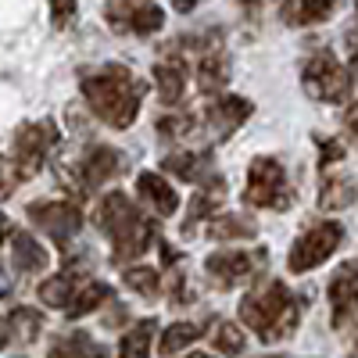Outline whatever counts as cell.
Segmentation results:
<instances>
[{"label": "cell", "mask_w": 358, "mask_h": 358, "mask_svg": "<svg viewBox=\"0 0 358 358\" xmlns=\"http://www.w3.org/2000/svg\"><path fill=\"white\" fill-rule=\"evenodd\" d=\"M341 241H344V226L341 222H319V226H312L308 233L297 236V244L287 255L290 273H308V268L322 265L341 248Z\"/></svg>", "instance_id": "cell-8"}, {"label": "cell", "mask_w": 358, "mask_h": 358, "mask_svg": "<svg viewBox=\"0 0 358 358\" xmlns=\"http://www.w3.org/2000/svg\"><path fill=\"white\" fill-rule=\"evenodd\" d=\"M29 219L33 226H40L57 248H69L72 236L83 229V215L76 204H65V201H43V204H29Z\"/></svg>", "instance_id": "cell-10"}, {"label": "cell", "mask_w": 358, "mask_h": 358, "mask_svg": "<svg viewBox=\"0 0 358 358\" xmlns=\"http://www.w3.org/2000/svg\"><path fill=\"white\" fill-rule=\"evenodd\" d=\"M212 344L222 355H236V351H244V330H241V326H233V322H219L215 334H212Z\"/></svg>", "instance_id": "cell-28"}, {"label": "cell", "mask_w": 358, "mask_h": 358, "mask_svg": "<svg viewBox=\"0 0 358 358\" xmlns=\"http://www.w3.org/2000/svg\"><path fill=\"white\" fill-rule=\"evenodd\" d=\"M83 290V273L79 268H65L62 276H50V280H43V287H40V297L50 305V308H69L72 301H76V294Z\"/></svg>", "instance_id": "cell-17"}, {"label": "cell", "mask_w": 358, "mask_h": 358, "mask_svg": "<svg viewBox=\"0 0 358 358\" xmlns=\"http://www.w3.org/2000/svg\"><path fill=\"white\" fill-rule=\"evenodd\" d=\"M155 83H158V97L162 104H179L187 86V69L179 62H158L155 65Z\"/></svg>", "instance_id": "cell-19"}, {"label": "cell", "mask_w": 358, "mask_h": 358, "mask_svg": "<svg viewBox=\"0 0 358 358\" xmlns=\"http://www.w3.org/2000/svg\"><path fill=\"white\" fill-rule=\"evenodd\" d=\"M355 201V183L351 179H326L322 190H319V208L322 212H341V208H348Z\"/></svg>", "instance_id": "cell-24"}, {"label": "cell", "mask_w": 358, "mask_h": 358, "mask_svg": "<svg viewBox=\"0 0 358 358\" xmlns=\"http://www.w3.org/2000/svg\"><path fill=\"white\" fill-rule=\"evenodd\" d=\"M162 140H179V136H187L194 129V118L190 115H176V118H162V122L155 126Z\"/></svg>", "instance_id": "cell-30"}, {"label": "cell", "mask_w": 358, "mask_h": 358, "mask_svg": "<svg viewBox=\"0 0 358 358\" xmlns=\"http://www.w3.org/2000/svg\"><path fill=\"white\" fill-rule=\"evenodd\" d=\"M244 8H251V11H258V8H265V0H241Z\"/></svg>", "instance_id": "cell-38"}, {"label": "cell", "mask_w": 358, "mask_h": 358, "mask_svg": "<svg viewBox=\"0 0 358 358\" xmlns=\"http://www.w3.org/2000/svg\"><path fill=\"white\" fill-rule=\"evenodd\" d=\"M11 251H15V268L18 273H47L50 255L47 248L29 233H11Z\"/></svg>", "instance_id": "cell-18"}, {"label": "cell", "mask_w": 358, "mask_h": 358, "mask_svg": "<svg viewBox=\"0 0 358 358\" xmlns=\"http://www.w3.org/2000/svg\"><path fill=\"white\" fill-rule=\"evenodd\" d=\"M301 86L319 104H341V101H348L351 76L337 65L334 54H315V57H308V65L301 72Z\"/></svg>", "instance_id": "cell-7"}, {"label": "cell", "mask_w": 358, "mask_h": 358, "mask_svg": "<svg viewBox=\"0 0 358 358\" xmlns=\"http://www.w3.org/2000/svg\"><path fill=\"white\" fill-rule=\"evenodd\" d=\"M108 301H111V287H108V283H97V280H86L83 290L76 294V301H72L65 312H69V319H83V315L97 312V308L108 305Z\"/></svg>", "instance_id": "cell-21"}, {"label": "cell", "mask_w": 358, "mask_h": 358, "mask_svg": "<svg viewBox=\"0 0 358 358\" xmlns=\"http://www.w3.org/2000/svg\"><path fill=\"white\" fill-rule=\"evenodd\" d=\"M50 351H54V355H65V351H86V355H97L101 348H97L94 341H90L86 334H76V337H69V341H57Z\"/></svg>", "instance_id": "cell-31"}, {"label": "cell", "mask_w": 358, "mask_h": 358, "mask_svg": "<svg viewBox=\"0 0 358 358\" xmlns=\"http://www.w3.org/2000/svg\"><path fill=\"white\" fill-rule=\"evenodd\" d=\"M241 319L265 344H276V341H283L297 330L301 301H297L280 280H265L241 301Z\"/></svg>", "instance_id": "cell-2"}, {"label": "cell", "mask_w": 358, "mask_h": 358, "mask_svg": "<svg viewBox=\"0 0 358 358\" xmlns=\"http://www.w3.org/2000/svg\"><path fill=\"white\" fill-rule=\"evenodd\" d=\"M0 190H4V158H0Z\"/></svg>", "instance_id": "cell-40"}, {"label": "cell", "mask_w": 358, "mask_h": 358, "mask_svg": "<svg viewBox=\"0 0 358 358\" xmlns=\"http://www.w3.org/2000/svg\"><path fill=\"white\" fill-rule=\"evenodd\" d=\"M11 287H15V283H11V276L4 273V265H0V301H4V297L11 294Z\"/></svg>", "instance_id": "cell-35"}, {"label": "cell", "mask_w": 358, "mask_h": 358, "mask_svg": "<svg viewBox=\"0 0 358 358\" xmlns=\"http://www.w3.org/2000/svg\"><path fill=\"white\" fill-rule=\"evenodd\" d=\"M226 201V183H222V176H208L201 179V187L197 194L190 197V208H187V222H183V236L194 233V226L208 215H215V208Z\"/></svg>", "instance_id": "cell-15"}, {"label": "cell", "mask_w": 358, "mask_h": 358, "mask_svg": "<svg viewBox=\"0 0 358 358\" xmlns=\"http://www.w3.org/2000/svg\"><path fill=\"white\" fill-rule=\"evenodd\" d=\"M197 4H201V0H172V8H176V11H183V15H187V11H194Z\"/></svg>", "instance_id": "cell-37"}, {"label": "cell", "mask_w": 358, "mask_h": 358, "mask_svg": "<svg viewBox=\"0 0 358 358\" xmlns=\"http://www.w3.org/2000/svg\"><path fill=\"white\" fill-rule=\"evenodd\" d=\"M43 334V315L36 308H15L0 319V348H25Z\"/></svg>", "instance_id": "cell-14"}, {"label": "cell", "mask_w": 358, "mask_h": 358, "mask_svg": "<svg viewBox=\"0 0 358 358\" xmlns=\"http://www.w3.org/2000/svg\"><path fill=\"white\" fill-rule=\"evenodd\" d=\"M97 226L108 233V241L115 244L111 255L115 262H133L140 258L158 236V222L151 215H143L140 208L126 194H108L97 208Z\"/></svg>", "instance_id": "cell-3"}, {"label": "cell", "mask_w": 358, "mask_h": 358, "mask_svg": "<svg viewBox=\"0 0 358 358\" xmlns=\"http://www.w3.org/2000/svg\"><path fill=\"white\" fill-rule=\"evenodd\" d=\"M136 190H140V197L155 208V215L158 219H165V215H176V208H179V197H176V190L165 183V179L158 176V172H140V179H136Z\"/></svg>", "instance_id": "cell-16"}, {"label": "cell", "mask_w": 358, "mask_h": 358, "mask_svg": "<svg viewBox=\"0 0 358 358\" xmlns=\"http://www.w3.org/2000/svg\"><path fill=\"white\" fill-rule=\"evenodd\" d=\"M244 201L255 208H273L283 212L294 201V190L287 183V169L276 158H255L248 169V187H244Z\"/></svg>", "instance_id": "cell-5"}, {"label": "cell", "mask_w": 358, "mask_h": 358, "mask_svg": "<svg viewBox=\"0 0 358 358\" xmlns=\"http://www.w3.org/2000/svg\"><path fill=\"white\" fill-rule=\"evenodd\" d=\"M83 97L101 115V122L111 129H129L140 115L143 83L122 65H104L83 76Z\"/></svg>", "instance_id": "cell-1"}, {"label": "cell", "mask_w": 358, "mask_h": 358, "mask_svg": "<svg viewBox=\"0 0 358 358\" xmlns=\"http://www.w3.org/2000/svg\"><path fill=\"white\" fill-rule=\"evenodd\" d=\"M208 233L215 241H244V236L258 233V226H255V219H244V215H215L208 222Z\"/></svg>", "instance_id": "cell-23"}, {"label": "cell", "mask_w": 358, "mask_h": 358, "mask_svg": "<svg viewBox=\"0 0 358 358\" xmlns=\"http://www.w3.org/2000/svg\"><path fill=\"white\" fill-rule=\"evenodd\" d=\"M344 126H348V133L358 140V104H351V108H348V115H344Z\"/></svg>", "instance_id": "cell-34"}, {"label": "cell", "mask_w": 358, "mask_h": 358, "mask_svg": "<svg viewBox=\"0 0 358 358\" xmlns=\"http://www.w3.org/2000/svg\"><path fill=\"white\" fill-rule=\"evenodd\" d=\"M104 15L115 33H133V36H151L165 22L155 0H108Z\"/></svg>", "instance_id": "cell-9"}, {"label": "cell", "mask_w": 358, "mask_h": 358, "mask_svg": "<svg viewBox=\"0 0 358 358\" xmlns=\"http://www.w3.org/2000/svg\"><path fill=\"white\" fill-rule=\"evenodd\" d=\"M337 8V0H297V8H294V22H322L326 15H330Z\"/></svg>", "instance_id": "cell-29"}, {"label": "cell", "mask_w": 358, "mask_h": 358, "mask_svg": "<svg viewBox=\"0 0 358 358\" xmlns=\"http://www.w3.org/2000/svg\"><path fill=\"white\" fill-rule=\"evenodd\" d=\"M122 280H126L129 290H136V294H143V297H158V290H162V276H158V268H151V265H133V268H126Z\"/></svg>", "instance_id": "cell-26"}, {"label": "cell", "mask_w": 358, "mask_h": 358, "mask_svg": "<svg viewBox=\"0 0 358 358\" xmlns=\"http://www.w3.org/2000/svg\"><path fill=\"white\" fill-rule=\"evenodd\" d=\"M262 262H265V251H255V255H248V251H219V255H212L204 262V268H208V280H212L219 290H233V287L248 283L258 273Z\"/></svg>", "instance_id": "cell-11"}, {"label": "cell", "mask_w": 358, "mask_h": 358, "mask_svg": "<svg viewBox=\"0 0 358 358\" xmlns=\"http://www.w3.org/2000/svg\"><path fill=\"white\" fill-rule=\"evenodd\" d=\"M226 83H229V62H226V54L208 50L201 57V65H197V86H201V94H219Z\"/></svg>", "instance_id": "cell-20"}, {"label": "cell", "mask_w": 358, "mask_h": 358, "mask_svg": "<svg viewBox=\"0 0 358 358\" xmlns=\"http://www.w3.org/2000/svg\"><path fill=\"white\" fill-rule=\"evenodd\" d=\"M330 308H334V326H344L351 315H358V262H344L334 273Z\"/></svg>", "instance_id": "cell-13"}, {"label": "cell", "mask_w": 358, "mask_h": 358, "mask_svg": "<svg viewBox=\"0 0 358 358\" xmlns=\"http://www.w3.org/2000/svg\"><path fill=\"white\" fill-rule=\"evenodd\" d=\"M57 143V126L50 122V118H40V122H25L15 129L11 136V147H15V179H33L47 155L54 151Z\"/></svg>", "instance_id": "cell-6"}, {"label": "cell", "mask_w": 358, "mask_h": 358, "mask_svg": "<svg viewBox=\"0 0 358 358\" xmlns=\"http://www.w3.org/2000/svg\"><path fill=\"white\" fill-rule=\"evenodd\" d=\"M251 101L244 97H219L204 108V126H208V136L212 140H229L236 129L244 126V118L251 115Z\"/></svg>", "instance_id": "cell-12"}, {"label": "cell", "mask_w": 358, "mask_h": 358, "mask_svg": "<svg viewBox=\"0 0 358 358\" xmlns=\"http://www.w3.org/2000/svg\"><path fill=\"white\" fill-rule=\"evenodd\" d=\"M319 151H322V158H319V162H322V169L344 158V147H341L337 140H319Z\"/></svg>", "instance_id": "cell-33"}, {"label": "cell", "mask_w": 358, "mask_h": 358, "mask_svg": "<svg viewBox=\"0 0 358 358\" xmlns=\"http://www.w3.org/2000/svg\"><path fill=\"white\" fill-rule=\"evenodd\" d=\"M118 172H122V155H118L115 147H104V143L86 147L83 158H76L72 165H62V169H57L65 190H69V194L76 190V197H86L94 187H101V183H108V179H115Z\"/></svg>", "instance_id": "cell-4"}, {"label": "cell", "mask_w": 358, "mask_h": 358, "mask_svg": "<svg viewBox=\"0 0 358 358\" xmlns=\"http://www.w3.org/2000/svg\"><path fill=\"white\" fill-rule=\"evenodd\" d=\"M351 76L358 79V47H355V54H351Z\"/></svg>", "instance_id": "cell-39"}, {"label": "cell", "mask_w": 358, "mask_h": 358, "mask_svg": "<svg viewBox=\"0 0 358 358\" xmlns=\"http://www.w3.org/2000/svg\"><path fill=\"white\" fill-rule=\"evenodd\" d=\"M165 169L172 172V176H179V179H187V183H201V179H208L212 172V165H208V155H169L165 158Z\"/></svg>", "instance_id": "cell-22"}, {"label": "cell", "mask_w": 358, "mask_h": 358, "mask_svg": "<svg viewBox=\"0 0 358 358\" xmlns=\"http://www.w3.org/2000/svg\"><path fill=\"white\" fill-rule=\"evenodd\" d=\"M155 330H158V322H155V319H143V322H136L133 330L122 337L118 351H122V355H129V358H140V355H147V351H151V337H155Z\"/></svg>", "instance_id": "cell-25"}, {"label": "cell", "mask_w": 358, "mask_h": 358, "mask_svg": "<svg viewBox=\"0 0 358 358\" xmlns=\"http://www.w3.org/2000/svg\"><path fill=\"white\" fill-rule=\"evenodd\" d=\"M76 0H50V18H54V25L57 29H65V25H72L76 22Z\"/></svg>", "instance_id": "cell-32"}, {"label": "cell", "mask_w": 358, "mask_h": 358, "mask_svg": "<svg viewBox=\"0 0 358 358\" xmlns=\"http://www.w3.org/2000/svg\"><path fill=\"white\" fill-rule=\"evenodd\" d=\"M11 233H15V226H11V219H8L4 212H0V244H4V241H8V236H11Z\"/></svg>", "instance_id": "cell-36"}, {"label": "cell", "mask_w": 358, "mask_h": 358, "mask_svg": "<svg viewBox=\"0 0 358 358\" xmlns=\"http://www.w3.org/2000/svg\"><path fill=\"white\" fill-rule=\"evenodd\" d=\"M197 337H201V330H197L194 322H172L169 330L162 334V344H158V351H162V355H176V351L190 348Z\"/></svg>", "instance_id": "cell-27"}]
</instances>
